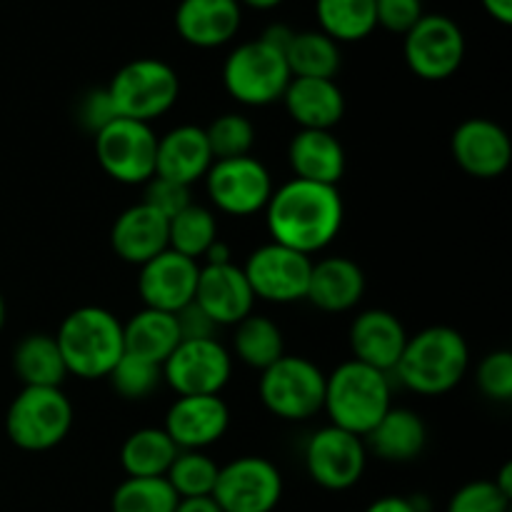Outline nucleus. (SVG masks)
Instances as JSON below:
<instances>
[{"label": "nucleus", "mask_w": 512, "mask_h": 512, "mask_svg": "<svg viewBox=\"0 0 512 512\" xmlns=\"http://www.w3.org/2000/svg\"><path fill=\"white\" fill-rule=\"evenodd\" d=\"M263 213L273 243L313 258L338 238L345 205L335 185L290 178L273 190Z\"/></svg>", "instance_id": "f257e3e1"}, {"label": "nucleus", "mask_w": 512, "mask_h": 512, "mask_svg": "<svg viewBox=\"0 0 512 512\" xmlns=\"http://www.w3.org/2000/svg\"><path fill=\"white\" fill-rule=\"evenodd\" d=\"M470 368V348L450 325H430L405 343L393 375L418 395H445L458 388Z\"/></svg>", "instance_id": "f03ea898"}, {"label": "nucleus", "mask_w": 512, "mask_h": 512, "mask_svg": "<svg viewBox=\"0 0 512 512\" xmlns=\"http://www.w3.org/2000/svg\"><path fill=\"white\" fill-rule=\"evenodd\" d=\"M68 375L80 380L108 378L125 353L123 323L100 305L70 310L55 333Z\"/></svg>", "instance_id": "7ed1b4c3"}, {"label": "nucleus", "mask_w": 512, "mask_h": 512, "mask_svg": "<svg viewBox=\"0 0 512 512\" xmlns=\"http://www.w3.org/2000/svg\"><path fill=\"white\" fill-rule=\"evenodd\" d=\"M393 375L375 370L358 360H345L325 375L323 410L330 425L348 433L365 435L393 408Z\"/></svg>", "instance_id": "20e7f679"}, {"label": "nucleus", "mask_w": 512, "mask_h": 512, "mask_svg": "<svg viewBox=\"0 0 512 512\" xmlns=\"http://www.w3.org/2000/svg\"><path fill=\"white\" fill-rule=\"evenodd\" d=\"M105 90L118 118L150 125L178 103L180 78L165 60L138 58L125 63Z\"/></svg>", "instance_id": "39448f33"}, {"label": "nucleus", "mask_w": 512, "mask_h": 512, "mask_svg": "<svg viewBox=\"0 0 512 512\" xmlns=\"http://www.w3.org/2000/svg\"><path fill=\"white\" fill-rule=\"evenodd\" d=\"M73 403L60 388H23L5 413V435L25 453H45L68 438Z\"/></svg>", "instance_id": "423d86ee"}, {"label": "nucleus", "mask_w": 512, "mask_h": 512, "mask_svg": "<svg viewBox=\"0 0 512 512\" xmlns=\"http://www.w3.org/2000/svg\"><path fill=\"white\" fill-rule=\"evenodd\" d=\"M258 395L270 415L303 423L323 410L325 373L313 360L285 353L260 373Z\"/></svg>", "instance_id": "0eeeda50"}, {"label": "nucleus", "mask_w": 512, "mask_h": 512, "mask_svg": "<svg viewBox=\"0 0 512 512\" xmlns=\"http://www.w3.org/2000/svg\"><path fill=\"white\" fill-rule=\"evenodd\" d=\"M290 83L285 53L255 38L240 43L223 63V88L235 103L265 108L283 98Z\"/></svg>", "instance_id": "6e6552de"}, {"label": "nucleus", "mask_w": 512, "mask_h": 512, "mask_svg": "<svg viewBox=\"0 0 512 512\" xmlns=\"http://www.w3.org/2000/svg\"><path fill=\"white\" fill-rule=\"evenodd\" d=\"M103 173L123 185H145L155 175L158 135L148 123L115 118L93 135Z\"/></svg>", "instance_id": "1a4fd4ad"}, {"label": "nucleus", "mask_w": 512, "mask_h": 512, "mask_svg": "<svg viewBox=\"0 0 512 512\" xmlns=\"http://www.w3.org/2000/svg\"><path fill=\"white\" fill-rule=\"evenodd\" d=\"M403 58L420 80L440 83L453 78L465 60L463 30L448 15H423L403 35Z\"/></svg>", "instance_id": "9d476101"}, {"label": "nucleus", "mask_w": 512, "mask_h": 512, "mask_svg": "<svg viewBox=\"0 0 512 512\" xmlns=\"http://www.w3.org/2000/svg\"><path fill=\"white\" fill-rule=\"evenodd\" d=\"M210 498L223 512H273L283 498V475L263 455H240L220 465Z\"/></svg>", "instance_id": "9b49d317"}, {"label": "nucleus", "mask_w": 512, "mask_h": 512, "mask_svg": "<svg viewBox=\"0 0 512 512\" xmlns=\"http://www.w3.org/2000/svg\"><path fill=\"white\" fill-rule=\"evenodd\" d=\"M203 180L210 203L233 218L263 213L275 190L270 170L253 155L215 160Z\"/></svg>", "instance_id": "f8f14e48"}, {"label": "nucleus", "mask_w": 512, "mask_h": 512, "mask_svg": "<svg viewBox=\"0 0 512 512\" xmlns=\"http://www.w3.org/2000/svg\"><path fill=\"white\" fill-rule=\"evenodd\" d=\"M240 268L248 278L255 300L260 298L265 303L290 305L305 300L313 258L270 240V243L255 248Z\"/></svg>", "instance_id": "ddd939ff"}, {"label": "nucleus", "mask_w": 512, "mask_h": 512, "mask_svg": "<svg viewBox=\"0 0 512 512\" xmlns=\"http://www.w3.org/2000/svg\"><path fill=\"white\" fill-rule=\"evenodd\" d=\"M305 470L310 480L330 493H343L360 483L368 465V448L360 435L335 425L315 430L305 443Z\"/></svg>", "instance_id": "4468645a"}, {"label": "nucleus", "mask_w": 512, "mask_h": 512, "mask_svg": "<svg viewBox=\"0 0 512 512\" xmlns=\"http://www.w3.org/2000/svg\"><path fill=\"white\" fill-rule=\"evenodd\" d=\"M233 375L230 350L218 338L180 340L163 363V383L175 395H220Z\"/></svg>", "instance_id": "2eb2a0df"}, {"label": "nucleus", "mask_w": 512, "mask_h": 512, "mask_svg": "<svg viewBox=\"0 0 512 512\" xmlns=\"http://www.w3.org/2000/svg\"><path fill=\"white\" fill-rule=\"evenodd\" d=\"M453 160L463 173L478 180H495L510 168L512 145L503 125L488 118H468L450 138Z\"/></svg>", "instance_id": "dca6fc26"}, {"label": "nucleus", "mask_w": 512, "mask_h": 512, "mask_svg": "<svg viewBox=\"0 0 512 512\" xmlns=\"http://www.w3.org/2000/svg\"><path fill=\"white\" fill-rule=\"evenodd\" d=\"M198 275V260L165 248L163 253L140 265L138 295L143 300V308L178 313L180 308L193 303Z\"/></svg>", "instance_id": "f3484780"}, {"label": "nucleus", "mask_w": 512, "mask_h": 512, "mask_svg": "<svg viewBox=\"0 0 512 512\" xmlns=\"http://www.w3.org/2000/svg\"><path fill=\"white\" fill-rule=\"evenodd\" d=\"M230 408L220 395H180L165 413L163 430L178 450H205L223 440Z\"/></svg>", "instance_id": "a211bd4d"}, {"label": "nucleus", "mask_w": 512, "mask_h": 512, "mask_svg": "<svg viewBox=\"0 0 512 512\" xmlns=\"http://www.w3.org/2000/svg\"><path fill=\"white\" fill-rule=\"evenodd\" d=\"M195 303L210 315L218 328H233L253 313L255 295L243 268L235 263L203 265L195 285Z\"/></svg>", "instance_id": "6ab92c4d"}, {"label": "nucleus", "mask_w": 512, "mask_h": 512, "mask_svg": "<svg viewBox=\"0 0 512 512\" xmlns=\"http://www.w3.org/2000/svg\"><path fill=\"white\" fill-rule=\"evenodd\" d=\"M408 338V330L400 323L398 315L383 308H370L358 313L348 330L353 360L375 370H383L388 375H393Z\"/></svg>", "instance_id": "aec40b11"}, {"label": "nucleus", "mask_w": 512, "mask_h": 512, "mask_svg": "<svg viewBox=\"0 0 512 512\" xmlns=\"http://www.w3.org/2000/svg\"><path fill=\"white\" fill-rule=\"evenodd\" d=\"M213 163L208 138L200 125H178L165 135H158V150H155V175L158 178L193 188L198 180L208 175Z\"/></svg>", "instance_id": "412c9836"}, {"label": "nucleus", "mask_w": 512, "mask_h": 512, "mask_svg": "<svg viewBox=\"0 0 512 512\" xmlns=\"http://www.w3.org/2000/svg\"><path fill=\"white\" fill-rule=\"evenodd\" d=\"M243 8L238 0H180L175 30L193 48H220L238 35Z\"/></svg>", "instance_id": "4be33fe9"}, {"label": "nucleus", "mask_w": 512, "mask_h": 512, "mask_svg": "<svg viewBox=\"0 0 512 512\" xmlns=\"http://www.w3.org/2000/svg\"><path fill=\"white\" fill-rule=\"evenodd\" d=\"M110 248L123 263L140 268L168 248V218L145 203L130 205L110 228Z\"/></svg>", "instance_id": "5701e85b"}, {"label": "nucleus", "mask_w": 512, "mask_h": 512, "mask_svg": "<svg viewBox=\"0 0 512 512\" xmlns=\"http://www.w3.org/2000/svg\"><path fill=\"white\" fill-rule=\"evenodd\" d=\"M365 273L355 260L343 255L313 263L305 300L323 313H348L363 300Z\"/></svg>", "instance_id": "b1692460"}, {"label": "nucleus", "mask_w": 512, "mask_h": 512, "mask_svg": "<svg viewBox=\"0 0 512 512\" xmlns=\"http://www.w3.org/2000/svg\"><path fill=\"white\" fill-rule=\"evenodd\" d=\"M280 100L300 130H333L345 115L343 90L328 78H290Z\"/></svg>", "instance_id": "393cba45"}, {"label": "nucleus", "mask_w": 512, "mask_h": 512, "mask_svg": "<svg viewBox=\"0 0 512 512\" xmlns=\"http://www.w3.org/2000/svg\"><path fill=\"white\" fill-rule=\"evenodd\" d=\"M288 163L298 180L338 188L348 160L333 130H298L288 143Z\"/></svg>", "instance_id": "a878e982"}, {"label": "nucleus", "mask_w": 512, "mask_h": 512, "mask_svg": "<svg viewBox=\"0 0 512 512\" xmlns=\"http://www.w3.org/2000/svg\"><path fill=\"white\" fill-rule=\"evenodd\" d=\"M363 440L365 448L385 463H410L428 445V425L415 410L393 405Z\"/></svg>", "instance_id": "bb28decb"}, {"label": "nucleus", "mask_w": 512, "mask_h": 512, "mask_svg": "<svg viewBox=\"0 0 512 512\" xmlns=\"http://www.w3.org/2000/svg\"><path fill=\"white\" fill-rule=\"evenodd\" d=\"M180 343L178 323L173 313L143 308L123 323V345L125 353L138 355L150 363L163 365Z\"/></svg>", "instance_id": "cd10ccee"}, {"label": "nucleus", "mask_w": 512, "mask_h": 512, "mask_svg": "<svg viewBox=\"0 0 512 512\" xmlns=\"http://www.w3.org/2000/svg\"><path fill=\"white\" fill-rule=\"evenodd\" d=\"M13 370L23 388H60L68 378L55 335L30 333L13 350Z\"/></svg>", "instance_id": "c85d7f7f"}, {"label": "nucleus", "mask_w": 512, "mask_h": 512, "mask_svg": "<svg viewBox=\"0 0 512 512\" xmlns=\"http://www.w3.org/2000/svg\"><path fill=\"white\" fill-rule=\"evenodd\" d=\"M178 453L163 428H140L120 445V465L128 478H165Z\"/></svg>", "instance_id": "c756f323"}, {"label": "nucleus", "mask_w": 512, "mask_h": 512, "mask_svg": "<svg viewBox=\"0 0 512 512\" xmlns=\"http://www.w3.org/2000/svg\"><path fill=\"white\" fill-rule=\"evenodd\" d=\"M285 63H288L290 78H328L338 75L340 45L323 30H295L285 48Z\"/></svg>", "instance_id": "7c9ffc66"}, {"label": "nucleus", "mask_w": 512, "mask_h": 512, "mask_svg": "<svg viewBox=\"0 0 512 512\" xmlns=\"http://www.w3.org/2000/svg\"><path fill=\"white\" fill-rule=\"evenodd\" d=\"M320 30L335 43H358L375 28V0H315Z\"/></svg>", "instance_id": "2f4dec72"}, {"label": "nucleus", "mask_w": 512, "mask_h": 512, "mask_svg": "<svg viewBox=\"0 0 512 512\" xmlns=\"http://www.w3.org/2000/svg\"><path fill=\"white\" fill-rule=\"evenodd\" d=\"M233 353L248 368L260 370L280 360L285 355V340L278 325L265 315L250 313L248 318L233 325Z\"/></svg>", "instance_id": "473e14b6"}, {"label": "nucleus", "mask_w": 512, "mask_h": 512, "mask_svg": "<svg viewBox=\"0 0 512 512\" xmlns=\"http://www.w3.org/2000/svg\"><path fill=\"white\" fill-rule=\"evenodd\" d=\"M218 240V220L210 208L190 203L168 220V248L190 260H200Z\"/></svg>", "instance_id": "72a5a7b5"}, {"label": "nucleus", "mask_w": 512, "mask_h": 512, "mask_svg": "<svg viewBox=\"0 0 512 512\" xmlns=\"http://www.w3.org/2000/svg\"><path fill=\"white\" fill-rule=\"evenodd\" d=\"M218 473L220 465L205 450H180L165 473V480L180 500L210 498Z\"/></svg>", "instance_id": "f704fd0d"}, {"label": "nucleus", "mask_w": 512, "mask_h": 512, "mask_svg": "<svg viewBox=\"0 0 512 512\" xmlns=\"http://www.w3.org/2000/svg\"><path fill=\"white\" fill-rule=\"evenodd\" d=\"M178 495L165 478H125L110 498V512H175Z\"/></svg>", "instance_id": "c9c22d12"}, {"label": "nucleus", "mask_w": 512, "mask_h": 512, "mask_svg": "<svg viewBox=\"0 0 512 512\" xmlns=\"http://www.w3.org/2000/svg\"><path fill=\"white\" fill-rule=\"evenodd\" d=\"M205 130L213 160H230L250 155L255 145V125L243 113H223Z\"/></svg>", "instance_id": "e433bc0d"}, {"label": "nucleus", "mask_w": 512, "mask_h": 512, "mask_svg": "<svg viewBox=\"0 0 512 512\" xmlns=\"http://www.w3.org/2000/svg\"><path fill=\"white\" fill-rule=\"evenodd\" d=\"M108 380L123 400H145L163 385V365L123 353L108 373Z\"/></svg>", "instance_id": "4c0bfd02"}, {"label": "nucleus", "mask_w": 512, "mask_h": 512, "mask_svg": "<svg viewBox=\"0 0 512 512\" xmlns=\"http://www.w3.org/2000/svg\"><path fill=\"white\" fill-rule=\"evenodd\" d=\"M478 390L495 403H510L512 400V355L510 350H493L485 355L475 370Z\"/></svg>", "instance_id": "58836bf2"}, {"label": "nucleus", "mask_w": 512, "mask_h": 512, "mask_svg": "<svg viewBox=\"0 0 512 512\" xmlns=\"http://www.w3.org/2000/svg\"><path fill=\"white\" fill-rule=\"evenodd\" d=\"M445 512H510V498L493 480H473L455 490Z\"/></svg>", "instance_id": "ea45409f"}, {"label": "nucleus", "mask_w": 512, "mask_h": 512, "mask_svg": "<svg viewBox=\"0 0 512 512\" xmlns=\"http://www.w3.org/2000/svg\"><path fill=\"white\" fill-rule=\"evenodd\" d=\"M140 203L150 205L155 213H160L163 218L170 220L173 215H178L180 210L188 208V205L193 203V198H190V188H185V185L153 175V178L143 185V200H140Z\"/></svg>", "instance_id": "a19ab883"}, {"label": "nucleus", "mask_w": 512, "mask_h": 512, "mask_svg": "<svg viewBox=\"0 0 512 512\" xmlns=\"http://www.w3.org/2000/svg\"><path fill=\"white\" fill-rule=\"evenodd\" d=\"M423 0H375L378 28L405 35L423 18Z\"/></svg>", "instance_id": "79ce46f5"}, {"label": "nucleus", "mask_w": 512, "mask_h": 512, "mask_svg": "<svg viewBox=\"0 0 512 512\" xmlns=\"http://www.w3.org/2000/svg\"><path fill=\"white\" fill-rule=\"evenodd\" d=\"M115 118H118V115H115L113 103H110L108 90L95 88L83 95V100H80L78 105V123L83 125L88 133L95 135L98 130H103L105 125L113 123Z\"/></svg>", "instance_id": "37998d69"}, {"label": "nucleus", "mask_w": 512, "mask_h": 512, "mask_svg": "<svg viewBox=\"0 0 512 512\" xmlns=\"http://www.w3.org/2000/svg\"><path fill=\"white\" fill-rule=\"evenodd\" d=\"M173 315H175V323H178L180 340H210L215 338V333H218V325L210 320V315L205 313L195 300Z\"/></svg>", "instance_id": "c03bdc74"}, {"label": "nucleus", "mask_w": 512, "mask_h": 512, "mask_svg": "<svg viewBox=\"0 0 512 512\" xmlns=\"http://www.w3.org/2000/svg\"><path fill=\"white\" fill-rule=\"evenodd\" d=\"M365 512H415V508L405 495H383V498L373 500Z\"/></svg>", "instance_id": "a18cd8bd"}, {"label": "nucleus", "mask_w": 512, "mask_h": 512, "mask_svg": "<svg viewBox=\"0 0 512 512\" xmlns=\"http://www.w3.org/2000/svg\"><path fill=\"white\" fill-rule=\"evenodd\" d=\"M295 30L290 28V25L285 23H273L265 28V33L260 35V40H265L268 45H273V48H278L280 53H285V48H288L290 38H293Z\"/></svg>", "instance_id": "49530a36"}, {"label": "nucleus", "mask_w": 512, "mask_h": 512, "mask_svg": "<svg viewBox=\"0 0 512 512\" xmlns=\"http://www.w3.org/2000/svg\"><path fill=\"white\" fill-rule=\"evenodd\" d=\"M485 8V13L493 20H498L500 25L512 23V0H480Z\"/></svg>", "instance_id": "de8ad7c7"}, {"label": "nucleus", "mask_w": 512, "mask_h": 512, "mask_svg": "<svg viewBox=\"0 0 512 512\" xmlns=\"http://www.w3.org/2000/svg\"><path fill=\"white\" fill-rule=\"evenodd\" d=\"M203 260L205 265H228L233 263V250H230V245L225 243V240L218 238L208 250H205Z\"/></svg>", "instance_id": "09e8293b"}, {"label": "nucleus", "mask_w": 512, "mask_h": 512, "mask_svg": "<svg viewBox=\"0 0 512 512\" xmlns=\"http://www.w3.org/2000/svg\"><path fill=\"white\" fill-rule=\"evenodd\" d=\"M175 512H223L218 508L213 498H188V500H178V508Z\"/></svg>", "instance_id": "8fccbe9b"}, {"label": "nucleus", "mask_w": 512, "mask_h": 512, "mask_svg": "<svg viewBox=\"0 0 512 512\" xmlns=\"http://www.w3.org/2000/svg\"><path fill=\"white\" fill-rule=\"evenodd\" d=\"M493 483L498 485V490L503 495H508V498L512 500V465L505 463L503 468H500L498 478H493Z\"/></svg>", "instance_id": "3c124183"}, {"label": "nucleus", "mask_w": 512, "mask_h": 512, "mask_svg": "<svg viewBox=\"0 0 512 512\" xmlns=\"http://www.w3.org/2000/svg\"><path fill=\"white\" fill-rule=\"evenodd\" d=\"M240 5H248V8L255 10H270V8H278L283 0H238Z\"/></svg>", "instance_id": "603ef678"}, {"label": "nucleus", "mask_w": 512, "mask_h": 512, "mask_svg": "<svg viewBox=\"0 0 512 512\" xmlns=\"http://www.w3.org/2000/svg\"><path fill=\"white\" fill-rule=\"evenodd\" d=\"M5 313H8V310H5V300H3V295H0V330H3V325H5Z\"/></svg>", "instance_id": "864d4df0"}]
</instances>
